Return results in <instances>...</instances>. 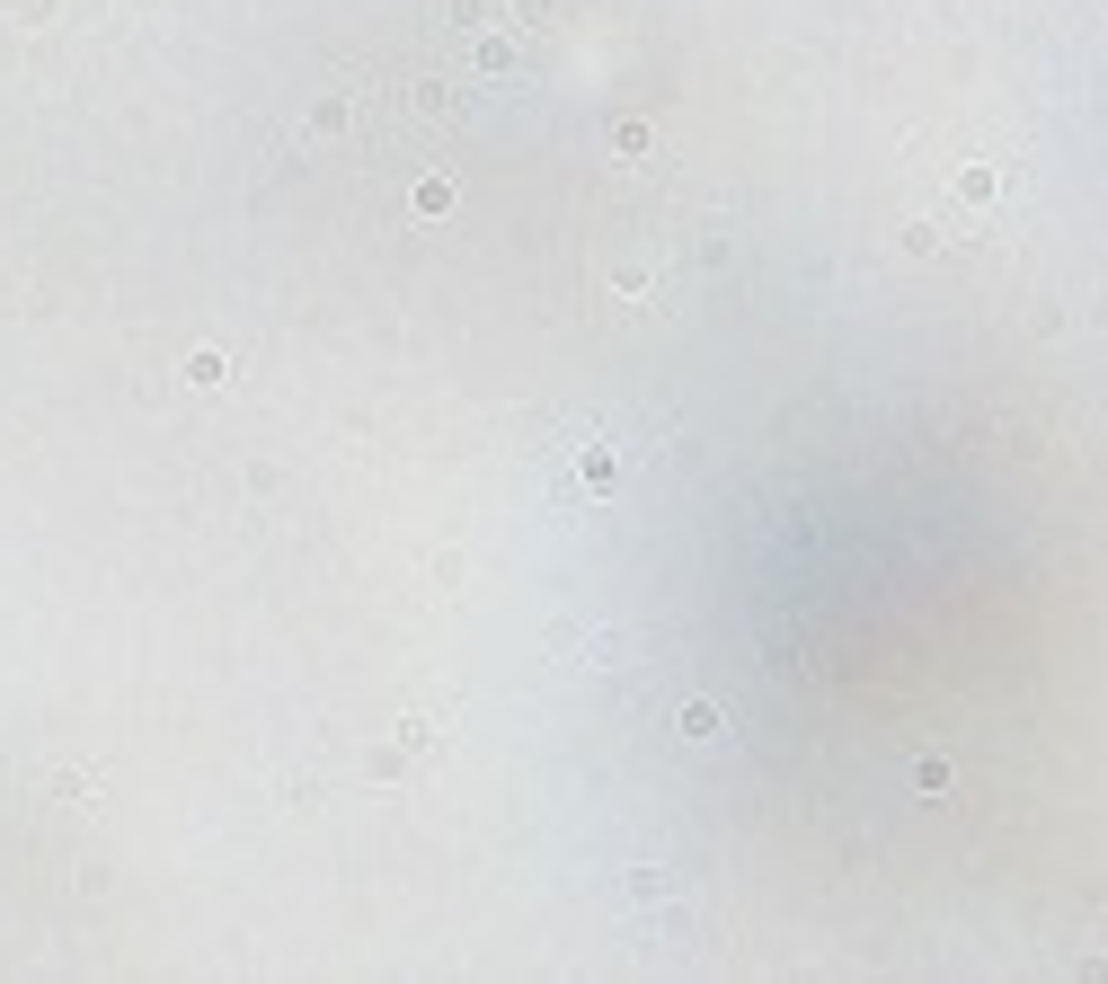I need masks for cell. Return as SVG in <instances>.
I'll return each instance as SVG.
<instances>
[{"mask_svg":"<svg viewBox=\"0 0 1108 984\" xmlns=\"http://www.w3.org/2000/svg\"><path fill=\"white\" fill-rule=\"evenodd\" d=\"M311 143H338V134H355V98H311V124H302Z\"/></svg>","mask_w":1108,"mask_h":984,"instance_id":"obj_1","label":"cell"},{"mask_svg":"<svg viewBox=\"0 0 1108 984\" xmlns=\"http://www.w3.org/2000/svg\"><path fill=\"white\" fill-rule=\"evenodd\" d=\"M674 728H683L692 745H709V737H728V709H719V701H683V709H674Z\"/></svg>","mask_w":1108,"mask_h":984,"instance_id":"obj_2","label":"cell"},{"mask_svg":"<svg viewBox=\"0 0 1108 984\" xmlns=\"http://www.w3.org/2000/svg\"><path fill=\"white\" fill-rule=\"evenodd\" d=\"M186 381H195V390H222V381H231V355H222V347H195V355H186Z\"/></svg>","mask_w":1108,"mask_h":984,"instance_id":"obj_3","label":"cell"},{"mask_svg":"<svg viewBox=\"0 0 1108 984\" xmlns=\"http://www.w3.org/2000/svg\"><path fill=\"white\" fill-rule=\"evenodd\" d=\"M576 647H585V666H630V639L621 630H585Z\"/></svg>","mask_w":1108,"mask_h":984,"instance_id":"obj_4","label":"cell"},{"mask_svg":"<svg viewBox=\"0 0 1108 984\" xmlns=\"http://www.w3.org/2000/svg\"><path fill=\"white\" fill-rule=\"evenodd\" d=\"M409 205H417L426 222H443L452 205H462V195H452V178H417V195H409Z\"/></svg>","mask_w":1108,"mask_h":984,"instance_id":"obj_5","label":"cell"},{"mask_svg":"<svg viewBox=\"0 0 1108 984\" xmlns=\"http://www.w3.org/2000/svg\"><path fill=\"white\" fill-rule=\"evenodd\" d=\"M514 62H524V45H514V36H488V27H479V72L497 81V72H514Z\"/></svg>","mask_w":1108,"mask_h":984,"instance_id":"obj_6","label":"cell"},{"mask_svg":"<svg viewBox=\"0 0 1108 984\" xmlns=\"http://www.w3.org/2000/svg\"><path fill=\"white\" fill-rule=\"evenodd\" d=\"M666 896H674V870H657V861L630 870V904H666Z\"/></svg>","mask_w":1108,"mask_h":984,"instance_id":"obj_7","label":"cell"},{"mask_svg":"<svg viewBox=\"0 0 1108 984\" xmlns=\"http://www.w3.org/2000/svg\"><path fill=\"white\" fill-rule=\"evenodd\" d=\"M958 195H966V205H994V195H1002V169H985V160L958 169Z\"/></svg>","mask_w":1108,"mask_h":984,"instance_id":"obj_8","label":"cell"},{"mask_svg":"<svg viewBox=\"0 0 1108 984\" xmlns=\"http://www.w3.org/2000/svg\"><path fill=\"white\" fill-rule=\"evenodd\" d=\"M443 10H452V27H471V36L497 27V0H443Z\"/></svg>","mask_w":1108,"mask_h":984,"instance_id":"obj_9","label":"cell"},{"mask_svg":"<svg viewBox=\"0 0 1108 984\" xmlns=\"http://www.w3.org/2000/svg\"><path fill=\"white\" fill-rule=\"evenodd\" d=\"M914 790H923V799L949 790V754H923V763H914Z\"/></svg>","mask_w":1108,"mask_h":984,"instance_id":"obj_10","label":"cell"},{"mask_svg":"<svg viewBox=\"0 0 1108 984\" xmlns=\"http://www.w3.org/2000/svg\"><path fill=\"white\" fill-rule=\"evenodd\" d=\"M612 160H647V124H612Z\"/></svg>","mask_w":1108,"mask_h":984,"instance_id":"obj_11","label":"cell"}]
</instances>
